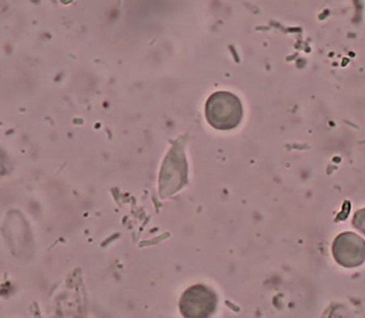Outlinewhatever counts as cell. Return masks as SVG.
<instances>
[{"label": "cell", "instance_id": "6da1fadb", "mask_svg": "<svg viewBox=\"0 0 365 318\" xmlns=\"http://www.w3.org/2000/svg\"><path fill=\"white\" fill-rule=\"evenodd\" d=\"M205 116L212 127L220 130H229L237 127L242 120V104L232 93L216 92L206 103Z\"/></svg>", "mask_w": 365, "mask_h": 318}, {"label": "cell", "instance_id": "7a4b0ae2", "mask_svg": "<svg viewBox=\"0 0 365 318\" xmlns=\"http://www.w3.org/2000/svg\"><path fill=\"white\" fill-rule=\"evenodd\" d=\"M217 306L215 293L203 285L187 289L180 300V310L187 318H205L215 313Z\"/></svg>", "mask_w": 365, "mask_h": 318}, {"label": "cell", "instance_id": "3957f363", "mask_svg": "<svg viewBox=\"0 0 365 318\" xmlns=\"http://www.w3.org/2000/svg\"><path fill=\"white\" fill-rule=\"evenodd\" d=\"M332 252L341 266L357 267L364 261V240L355 233L340 234L334 241Z\"/></svg>", "mask_w": 365, "mask_h": 318}]
</instances>
